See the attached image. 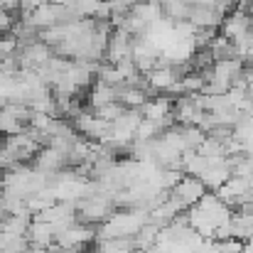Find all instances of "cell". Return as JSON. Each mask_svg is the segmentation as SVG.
I'll return each instance as SVG.
<instances>
[{"mask_svg": "<svg viewBox=\"0 0 253 253\" xmlns=\"http://www.w3.org/2000/svg\"><path fill=\"white\" fill-rule=\"evenodd\" d=\"M74 130H79V135L93 143H106L111 138V123L98 118L93 111H82L74 116Z\"/></svg>", "mask_w": 253, "mask_h": 253, "instance_id": "obj_1", "label": "cell"}, {"mask_svg": "<svg viewBox=\"0 0 253 253\" xmlns=\"http://www.w3.org/2000/svg\"><path fill=\"white\" fill-rule=\"evenodd\" d=\"M30 165H32V169L44 172V174H57V172H62V169L69 168L67 155H64L62 150L52 148V145L40 148V150H37V155L32 158V163H30Z\"/></svg>", "mask_w": 253, "mask_h": 253, "instance_id": "obj_2", "label": "cell"}, {"mask_svg": "<svg viewBox=\"0 0 253 253\" xmlns=\"http://www.w3.org/2000/svg\"><path fill=\"white\" fill-rule=\"evenodd\" d=\"M179 202H182V207L184 209H189L192 204H197L202 197H204V192H207V187L202 184V179L199 177H194V174H184L172 189H169Z\"/></svg>", "mask_w": 253, "mask_h": 253, "instance_id": "obj_3", "label": "cell"}, {"mask_svg": "<svg viewBox=\"0 0 253 253\" xmlns=\"http://www.w3.org/2000/svg\"><path fill=\"white\" fill-rule=\"evenodd\" d=\"M187 20H189L194 27L216 30V27L224 22V15H221L211 2H189V15H187Z\"/></svg>", "mask_w": 253, "mask_h": 253, "instance_id": "obj_4", "label": "cell"}, {"mask_svg": "<svg viewBox=\"0 0 253 253\" xmlns=\"http://www.w3.org/2000/svg\"><path fill=\"white\" fill-rule=\"evenodd\" d=\"M27 241L30 244H40V246L54 244V229H52V224L40 221V219H32L30 226H27Z\"/></svg>", "mask_w": 253, "mask_h": 253, "instance_id": "obj_5", "label": "cell"}, {"mask_svg": "<svg viewBox=\"0 0 253 253\" xmlns=\"http://www.w3.org/2000/svg\"><path fill=\"white\" fill-rule=\"evenodd\" d=\"M111 101H118L116 98V86H108L96 79V84L91 86V91H88V106L91 108H98V106H106Z\"/></svg>", "mask_w": 253, "mask_h": 253, "instance_id": "obj_6", "label": "cell"}, {"mask_svg": "<svg viewBox=\"0 0 253 253\" xmlns=\"http://www.w3.org/2000/svg\"><path fill=\"white\" fill-rule=\"evenodd\" d=\"M207 49H209V54H211V59H214V62H219V59H231V57H239V52H236V44H234L231 40H226L224 35H221V37H214V40L207 44Z\"/></svg>", "mask_w": 253, "mask_h": 253, "instance_id": "obj_7", "label": "cell"}, {"mask_svg": "<svg viewBox=\"0 0 253 253\" xmlns=\"http://www.w3.org/2000/svg\"><path fill=\"white\" fill-rule=\"evenodd\" d=\"M27 246H30L27 236H17V234L0 231V253H25Z\"/></svg>", "mask_w": 253, "mask_h": 253, "instance_id": "obj_8", "label": "cell"}, {"mask_svg": "<svg viewBox=\"0 0 253 253\" xmlns=\"http://www.w3.org/2000/svg\"><path fill=\"white\" fill-rule=\"evenodd\" d=\"M20 130H25V123L17 121L5 106H0V135H15Z\"/></svg>", "mask_w": 253, "mask_h": 253, "instance_id": "obj_9", "label": "cell"}, {"mask_svg": "<svg viewBox=\"0 0 253 253\" xmlns=\"http://www.w3.org/2000/svg\"><path fill=\"white\" fill-rule=\"evenodd\" d=\"M91 111H93L98 118H103V121H108V123H111V121H116V118H118V116L126 111V106H123L121 101H111V103L98 106V108H91Z\"/></svg>", "mask_w": 253, "mask_h": 253, "instance_id": "obj_10", "label": "cell"}, {"mask_svg": "<svg viewBox=\"0 0 253 253\" xmlns=\"http://www.w3.org/2000/svg\"><path fill=\"white\" fill-rule=\"evenodd\" d=\"M72 2H74V7H77V12L82 17H93L103 0H72Z\"/></svg>", "mask_w": 253, "mask_h": 253, "instance_id": "obj_11", "label": "cell"}, {"mask_svg": "<svg viewBox=\"0 0 253 253\" xmlns=\"http://www.w3.org/2000/svg\"><path fill=\"white\" fill-rule=\"evenodd\" d=\"M244 246H246V241H241V239H236V236L224 239V241H216L219 253H241L244 251Z\"/></svg>", "mask_w": 253, "mask_h": 253, "instance_id": "obj_12", "label": "cell"}, {"mask_svg": "<svg viewBox=\"0 0 253 253\" xmlns=\"http://www.w3.org/2000/svg\"><path fill=\"white\" fill-rule=\"evenodd\" d=\"M12 25H15V20H12V12H5V10H0V37H2V35H7V32L12 30Z\"/></svg>", "mask_w": 253, "mask_h": 253, "instance_id": "obj_13", "label": "cell"}, {"mask_svg": "<svg viewBox=\"0 0 253 253\" xmlns=\"http://www.w3.org/2000/svg\"><path fill=\"white\" fill-rule=\"evenodd\" d=\"M0 10L15 12V10H20V0H0Z\"/></svg>", "mask_w": 253, "mask_h": 253, "instance_id": "obj_14", "label": "cell"}, {"mask_svg": "<svg viewBox=\"0 0 253 253\" xmlns=\"http://www.w3.org/2000/svg\"><path fill=\"white\" fill-rule=\"evenodd\" d=\"M44 0H20V10H25V12H30V10H35L37 5H42Z\"/></svg>", "mask_w": 253, "mask_h": 253, "instance_id": "obj_15", "label": "cell"}, {"mask_svg": "<svg viewBox=\"0 0 253 253\" xmlns=\"http://www.w3.org/2000/svg\"><path fill=\"white\" fill-rule=\"evenodd\" d=\"M246 246H249V249H251V251H253V236H251V239H249V241H246Z\"/></svg>", "mask_w": 253, "mask_h": 253, "instance_id": "obj_16", "label": "cell"}]
</instances>
